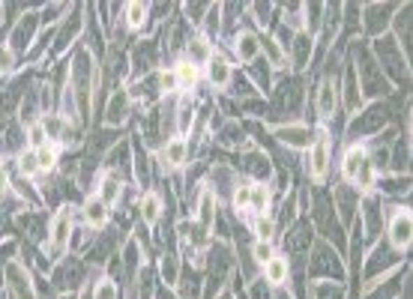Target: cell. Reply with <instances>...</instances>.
I'll list each match as a JSON object with an SVG mask.
<instances>
[{
    "instance_id": "cell-1",
    "label": "cell",
    "mask_w": 413,
    "mask_h": 299,
    "mask_svg": "<svg viewBox=\"0 0 413 299\" xmlns=\"http://www.w3.org/2000/svg\"><path fill=\"white\" fill-rule=\"evenodd\" d=\"M347 57H351L354 69H356V78H359V90H363V99L365 102H380V96H386L389 90V81L384 78L377 60L372 57V48L368 42H347Z\"/></svg>"
},
{
    "instance_id": "cell-2",
    "label": "cell",
    "mask_w": 413,
    "mask_h": 299,
    "mask_svg": "<svg viewBox=\"0 0 413 299\" xmlns=\"http://www.w3.org/2000/svg\"><path fill=\"white\" fill-rule=\"evenodd\" d=\"M368 48H372V57L377 60L380 72H384V78L389 81V87L393 84H398V87H405V84L410 81V57L401 51V45L393 39V34H384L368 42Z\"/></svg>"
},
{
    "instance_id": "cell-3",
    "label": "cell",
    "mask_w": 413,
    "mask_h": 299,
    "mask_svg": "<svg viewBox=\"0 0 413 299\" xmlns=\"http://www.w3.org/2000/svg\"><path fill=\"white\" fill-rule=\"evenodd\" d=\"M389 120H393V108H389L386 102H368L354 117H347L345 132L351 141L365 144V141H372V138H377L384 129H389Z\"/></svg>"
},
{
    "instance_id": "cell-4",
    "label": "cell",
    "mask_w": 413,
    "mask_h": 299,
    "mask_svg": "<svg viewBox=\"0 0 413 299\" xmlns=\"http://www.w3.org/2000/svg\"><path fill=\"white\" fill-rule=\"evenodd\" d=\"M305 275H309V282H345V261L342 254L326 240H314L312 242V251H309V263H305Z\"/></svg>"
},
{
    "instance_id": "cell-5",
    "label": "cell",
    "mask_w": 413,
    "mask_h": 299,
    "mask_svg": "<svg viewBox=\"0 0 413 299\" xmlns=\"http://www.w3.org/2000/svg\"><path fill=\"white\" fill-rule=\"evenodd\" d=\"M333 168V132L326 126H314V141L305 150V174H309V183L326 186V177H330Z\"/></svg>"
},
{
    "instance_id": "cell-6",
    "label": "cell",
    "mask_w": 413,
    "mask_h": 299,
    "mask_svg": "<svg viewBox=\"0 0 413 299\" xmlns=\"http://www.w3.org/2000/svg\"><path fill=\"white\" fill-rule=\"evenodd\" d=\"M273 93V108L288 117V123L294 120L296 114H303V105H305V78L303 75H288L275 84Z\"/></svg>"
},
{
    "instance_id": "cell-7",
    "label": "cell",
    "mask_w": 413,
    "mask_h": 299,
    "mask_svg": "<svg viewBox=\"0 0 413 299\" xmlns=\"http://www.w3.org/2000/svg\"><path fill=\"white\" fill-rule=\"evenodd\" d=\"M359 224H363V245H375L384 233L386 224V210H384V198L372 191V195H363L359 200Z\"/></svg>"
},
{
    "instance_id": "cell-8",
    "label": "cell",
    "mask_w": 413,
    "mask_h": 299,
    "mask_svg": "<svg viewBox=\"0 0 413 299\" xmlns=\"http://www.w3.org/2000/svg\"><path fill=\"white\" fill-rule=\"evenodd\" d=\"M312 108L317 114V120L330 123L335 120V114H342V96H338V75H321L314 87Z\"/></svg>"
},
{
    "instance_id": "cell-9",
    "label": "cell",
    "mask_w": 413,
    "mask_h": 299,
    "mask_svg": "<svg viewBox=\"0 0 413 299\" xmlns=\"http://www.w3.org/2000/svg\"><path fill=\"white\" fill-rule=\"evenodd\" d=\"M72 231H75V216H72L69 204H63L48 221V251H51V258H60V254L69 249Z\"/></svg>"
},
{
    "instance_id": "cell-10",
    "label": "cell",
    "mask_w": 413,
    "mask_h": 299,
    "mask_svg": "<svg viewBox=\"0 0 413 299\" xmlns=\"http://www.w3.org/2000/svg\"><path fill=\"white\" fill-rule=\"evenodd\" d=\"M312 242H314V228H312L309 212H303L300 219H294L288 228H284V251H288L291 258H305V254L312 251Z\"/></svg>"
},
{
    "instance_id": "cell-11",
    "label": "cell",
    "mask_w": 413,
    "mask_h": 299,
    "mask_svg": "<svg viewBox=\"0 0 413 299\" xmlns=\"http://www.w3.org/2000/svg\"><path fill=\"white\" fill-rule=\"evenodd\" d=\"M410 240H413V216L405 204H398L386 216V242L393 245L396 251L405 254L410 249Z\"/></svg>"
},
{
    "instance_id": "cell-12",
    "label": "cell",
    "mask_w": 413,
    "mask_h": 299,
    "mask_svg": "<svg viewBox=\"0 0 413 299\" xmlns=\"http://www.w3.org/2000/svg\"><path fill=\"white\" fill-rule=\"evenodd\" d=\"M398 6L401 3H363V27H359V34H365L368 39L389 34V24H393Z\"/></svg>"
},
{
    "instance_id": "cell-13",
    "label": "cell",
    "mask_w": 413,
    "mask_h": 299,
    "mask_svg": "<svg viewBox=\"0 0 413 299\" xmlns=\"http://www.w3.org/2000/svg\"><path fill=\"white\" fill-rule=\"evenodd\" d=\"M270 135L279 141L282 147L288 150H309V144L314 141V126L309 123H300V120H291V123H275L270 126Z\"/></svg>"
},
{
    "instance_id": "cell-14",
    "label": "cell",
    "mask_w": 413,
    "mask_h": 299,
    "mask_svg": "<svg viewBox=\"0 0 413 299\" xmlns=\"http://www.w3.org/2000/svg\"><path fill=\"white\" fill-rule=\"evenodd\" d=\"M396 263H401V251H396L389 242L377 240L375 251L368 254V261H365V279H368V284H375L377 279H384V275L393 270Z\"/></svg>"
},
{
    "instance_id": "cell-15",
    "label": "cell",
    "mask_w": 413,
    "mask_h": 299,
    "mask_svg": "<svg viewBox=\"0 0 413 299\" xmlns=\"http://www.w3.org/2000/svg\"><path fill=\"white\" fill-rule=\"evenodd\" d=\"M333 210H335V219L342 228H351L354 219H356V210H359V200H363V195L354 189V186H347V183H338L333 189Z\"/></svg>"
},
{
    "instance_id": "cell-16",
    "label": "cell",
    "mask_w": 413,
    "mask_h": 299,
    "mask_svg": "<svg viewBox=\"0 0 413 299\" xmlns=\"http://www.w3.org/2000/svg\"><path fill=\"white\" fill-rule=\"evenodd\" d=\"M159 162H162L165 170L186 168V162H189V138H183V135L168 138V141L162 144V150H159Z\"/></svg>"
},
{
    "instance_id": "cell-17",
    "label": "cell",
    "mask_w": 413,
    "mask_h": 299,
    "mask_svg": "<svg viewBox=\"0 0 413 299\" xmlns=\"http://www.w3.org/2000/svg\"><path fill=\"white\" fill-rule=\"evenodd\" d=\"M314 57V39L309 34H296L291 48H288V69H294L296 75H303L305 69L312 66Z\"/></svg>"
},
{
    "instance_id": "cell-18",
    "label": "cell",
    "mask_w": 413,
    "mask_h": 299,
    "mask_svg": "<svg viewBox=\"0 0 413 299\" xmlns=\"http://www.w3.org/2000/svg\"><path fill=\"white\" fill-rule=\"evenodd\" d=\"M129 114H132L129 90L117 87L108 96V102H105V126H123L126 120H129Z\"/></svg>"
},
{
    "instance_id": "cell-19",
    "label": "cell",
    "mask_w": 413,
    "mask_h": 299,
    "mask_svg": "<svg viewBox=\"0 0 413 299\" xmlns=\"http://www.w3.org/2000/svg\"><path fill=\"white\" fill-rule=\"evenodd\" d=\"M216 219H219L216 195L210 191V186H201V191H198V207H195V224L207 233L210 228H216Z\"/></svg>"
},
{
    "instance_id": "cell-20",
    "label": "cell",
    "mask_w": 413,
    "mask_h": 299,
    "mask_svg": "<svg viewBox=\"0 0 413 299\" xmlns=\"http://www.w3.org/2000/svg\"><path fill=\"white\" fill-rule=\"evenodd\" d=\"M216 57V42L198 34L186 42V63H192L195 69H207V63Z\"/></svg>"
},
{
    "instance_id": "cell-21",
    "label": "cell",
    "mask_w": 413,
    "mask_h": 299,
    "mask_svg": "<svg viewBox=\"0 0 413 299\" xmlns=\"http://www.w3.org/2000/svg\"><path fill=\"white\" fill-rule=\"evenodd\" d=\"M36 27H39V15H34V13L21 15V21L13 30V36H9V48H13V54H21V51L30 48V42H34V36H36Z\"/></svg>"
},
{
    "instance_id": "cell-22",
    "label": "cell",
    "mask_w": 413,
    "mask_h": 299,
    "mask_svg": "<svg viewBox=\"0 0 413 299\" xmlns=\"http://www.w3.org/2000/svg\"><path fill=\"white\" fill-rule=\"evenodd\" d=\"M204 78H207V84H210V87H213V90H228L231 78H234V63H231L228 57L216 54L213 60L207 63V69H204Z\"/></svg>"
},
{
    "instance_id": "cell-23",
    "label": "cell",
    "mask_w": 413,
    "mask_h": 299,
    "mask_svg": "<svg viewBox=\"0 0 413 299\" xmlns=\"http://www.w3.org/2000/svg\"><path fill=\"white\" fill-rule=\"evenodd\" d=\"M231 42H234V57L240 63H246V66L261 57V42L255 30H240V34L231 36Z\"/></svg>"
},
{
    "instance_id": "cell-24",
    "label": "cell",
    "mask_w": 413,
    "mask_h": 299,
    "mask_svg": "<svg viewBox=\"0 0 413 299\" xmlns=\"http://www.w3.org/2000/svg\"><path fill=\"white\" fill-rule=\"evenodd\" d=\"M261 279L267 282L270 287L291 284V261L284 258V254H275V258H270L267 263L261 266Z\"/></svg>"
},
{
    "instance_id": "cell-25",
    "label": "cell",
    "mask_w": 413,
    "mask_h": 299,
    "mask_svg": "<svg viewBox=\"0 0 413 299\" xmlns=\"http://www.w3.org/2000/svg\"><path fill=\"white\" fill-rule=\"evenodd\" d=\"M363 162H365V144L351 141V144L345 147V153H342V165H338V170H342V183L351 186Z\"/></svg>"
},
{
    "instance_id": "cell-26",
    "label": "cell",
    "mask_w": 413,
    "mask_h": 299,
    "mask_svg": "<svg viewBox=\"0 0 413 299\" xmlns=\"http://www.w3.org/2000/svg\"><path fill=\"white\" fill-rule=\"evenodd\" d=\"M96 198H99L108 210L117 207L120 200H123V180H120L117 174H111V170H108V174H102V177L96 180Z\"/></svg>"
},
{
    "instance_id": "cell-27",
    "label": "cell",
    "mask_w": 413,
    "mask_h": 299,
    "mask_svg": "<svg viewBox=\"0 0 413 299\" xmlns=\"http://www.w3.org/2000/svg\"><path fill=\"white\" fill-rule=\"evenodd\" d=\"M258 42H261V57L270 63V69L273 72H284V66H288V57H284V51L279 48V42L273 39L270 30L258 34Z\"/></svg>"
},
{
    "instance_id": "cell-28",
    "label": "cell",
    "mask_w": 413,
    "mask_h": 299,
    "mask_svg": "<svg viewBox=\"0 0 413 299\" xmlns=\"http://www.w3.org/2000/svg\"><path fill=\"white\" fill-rule=\"evenodd\" d=\"M6 282L15 291L18 299H36L34 296V284H30V275H27V270L21 263H15V261L6 263Z\"/></svg>"
},
{
    "instance_id": "cell-29",
    "label": "cell",
    "mask_w": 413,
    "mask_h": 299,
    "mask_svg": "<svg viewBox=\"0 0 413 299\" xmlns=\"http://www.w3.org/2000/svg\"><path fill=\"white\" fill-rule=\"evenodd\" d=\"M375 191L380 198H386V195H407V191H410V174H384V177H377Z\"/></svg>"
},
{
    "instance_id": "cell-30",
    "label": "cell",
    "mask_w": 413,
    "mask_h": 299,
    "mask_svg": "<svg viewBox=\"0 0 413 299\" xmlns=\"http://www.w3.org/2000/svg\"><path fill=\"white\" fill-rule=\"evenodd\" d=\"M81 216H84V221H87L93 231H96V228H105V224H108L111 210L105 207L96 195H93V198H87V200L81 204Z\"/></svg>"
},
{
    "instance_id": "cell-31",
    "label": "cell",
    "mask_w": 413,
    "mask_h": 299,
    "mask_svg": "<svg viewBox=\"0 0 413 299\" xmlns=\"http://www.w3.org/2000/svg\"><path fill=\"white\" fill-rule=\"evenodd\" d=\"M138 212H141V221L153 228V224L159 221V216H162V195L153 189H147L141 195V200H138Z\"/></svg>"
},
{
    "instance_id": "cell-32",
    "label": "cell",
    "mask_w": 413,
    "mask_h": 299,
    "mask_svg": "<svg viewBox=\"0 0 413 299\" xmlns=\"http://www.w3.org/2000/svg\"><path fill=\"white\" fill-rule=\"evenodd\" d=\"M174 69V78H177V93L180 96H186V93H192L198 87V81H201V69H195L192 63H186V60H180Z\"/></svg>"
},
{
    "instance_id": "cell-33",
    "label": "cell",
    "mask_w": 413,
    "mask_h": 299,
    "mask_svg": "<svg viewBox=\"0 0 413 299\" xmlns=\"http://www.w3.org/2000/svg\"><path fill=\"white\" fill-rule=\"evenodd\" d=\"M270 204H273V186L270 183H252L249 186V212L263 216V212H270Z\"/></svg>"
},
{
    "instance_id": "cell-34",
    "label": "cell",
    "mask_w": 413,
    "mask_h": 299,
    "mask_svg": "<svg viewBox=\"0 0 413 299\" xmlns=\"http://www.w3.org/2000/svg\"><path fill=\"white\" fill-rule=\"evenodd\" d=\"M216 144L222 147H246V132H242V126L237 120H225L219 126V132H216Z\"/></svg>"
},
{
    "instance_id": "cell-35",
    "label": "cell",
    "mask_w": 413,
    "mask_h": 299,
    "mask_svg": "<svg viewBox=\"0 0 413 299\" xmlns=\"http://www.w3.org/2000/svg\"><path fill=\"white\" fill-rule=\"evenodd\" d=\"M150 21V6L147 3H138V0H132V3L123 6V24L129 30H144V24Z\"/></svg>"
},
{
    "instance_id": "cell-36",
    "label": "cell",
    "mask_w": 413,
    "mask_h": 299,
    "mask_svg": "<svg viewBox=\"0 0 413 299\" xmlns=\"http://www.w3.org/2000/svg\"><path fill=\"white\" fill-rule=\"evenodd\" d=\"M84 279V263L81 261H66V263H60L57 266V272H55V282L60 287H78V282Z\"/></svg>"
},
{
    "instance_id": "cell-37",
    "label": "cell",
    "mask_w": 413,
    "mask_h": 299,
    "mask_svg": "<svg viewBox=\"0 0 413 299\" xmlns=\"http://www.w3.org/2000/svg\"><path fill=\"white\" fill-rule=\"evenodd\" d=\"M398 282L401 279H389V275H386V282L377 279L375 284L365 287V296L363 299H398V293H401V284Z\"/></svg>"
},
{
    "instance_id": "cell-38",
    "label": "cell",
    "mask_w": 413,
    "mask_h": 299,
    "mask_svg": "<svg viewBox=\"0 0 413 299\" xmlns=\"http://www.w3.org/2000/svg\"><path fill=\"white\" fill-rule=\"evenodd\" d=\"M34 153H36V162H39V174H55L57 165H60V147L45 144V147L34 150Z\"/></svg>"
},
{
    "instance_id": "cell-39",
    "label": "cell",
    "mask_w": 413,
    "mask_h": 299,
    "mask_svg": "<svg viewBox=\"0 0 413 299\" xmlns=\"http://www.w3.org/2000/svg\"><path fill=\"white\" fill-rule=\"evenodd\" d=\"M309 299H345V287L338 282H312Z\"/></svg>"
},
{
    "instance_id": "cell-40",
    "label": "cell",
    "mask_w": 413,
    "mask_h": 299,
    "mask_svg": "<svg viewBox=\"0 0 413 299\" xmlns=\"http://www.w3.org/2000/svg\"><path fill=\"white\" fill-rule=\"evenodd\" d=\"M81 24H84V21L78 18V9H75V18H72V15H69V18H66V24H63V27H60V34H57V45H55V54H60V51H63V48H66V45H69V42H72V39H75V36H78V30H81Z\"/></svg>"
},
{
    "instance_id": "cell-41",
    "label": "cell",
    "mask_w": 413,
    "mask_h": 299,
    "mask_svg": "<svg viewBox=\"0 0 413 299\" xmlns=\"http://www.w3.org/2000/svg\"><path fill=\"white\" fill-rule=\"evenodd\" d=\"M15 170L21 177H27V180H34L39 174V162H36V153L34 150H24L18 159H15Z\"/></svg>"
},
{
    "instance_id": "cell-42",
    "label": "cell",
    "mask_w": 413,
    "mask_h": 299,
    "mask_svg": "<svg viewBox=\"0 0 413 299\" xmlns=\"http://www.w3.org/2000/svg\"><path fill=\"white\" fill-rule=\"evenodd\" d=\"M24 138H27V150H39V147L48 144V135H45V129H42L39 120L24 126Z\"/></svg>"
},
{
    "instance_id": "cell-43",
    "label": "cell",
    "mask_w": 413,
    "mask_h": 299,
    "mask_svg": "<svg viewBox=\"0 0 413 299\" xmlns=\"http://www.w3.org/2000/svg\"><path fill=\"white\" fill-rule=\"evenodd\" d=\"M90 299H120V287H117V282H114V279H99L96 284H93Z\"/></svg>"
},
{
    "instance_id": "cell-44",
    "label": "cell",
    "mask_w": 413,
    "mask_h": 299,
    "mask_svg": "<svg viewBox=\"0 0 413 299\" xmlns=\"http://www.w3.org/2000/svg\"><path fill=\"white\" fill-rule=\"evenodd\" d=\"M252 228H255V237H258V240H270V242H273V237H275V219L270 216V212H263V216H255Z\"/></svg>"
},
{
    "instance_id": "cell-45",
    "label": "cell",
    "mask_w": 413,
    "mask_h": 299,
    "mask_svg": "<svg viewBox=\"0 0 413 299\" xmlns=\"http://www.w3.org/2000/svg\"><path fill=\"white\" fill-rule=\"evenodd\" d=\"M249 9H252V13H255L258 27H263V30H267V27H273V24H275V21H273L270 15H273V13H279L282 6H275V3H252Z\"/></svg>"
},
{
    "instance_id": "cell-46",
    "label": "cell",
    "mask_w": 413,
    "mask_h": 299,
    "mask_svg": "<svg viewBox=\"0 0 413 299\" xmlns=\"http://www.w3.org/2000/svg\"><path fill=\"white\" fill-rule=\"evenodd\" d=\"M249 186H252V180H240L234 195H231V207L237 212H249Z\"/></svg>"
},
{
    "instance_id": "cell-47",
    "label": "cell",
    "mask_w": 413,
    "mask_h": 299,
    "mask_svg": "<svg viewBox=\"0 0 413 299\" xmlns=\"http://www.w3.org/2000/svg\"><path fill=\"white\" fill-rule=\"evenodd\" d=\"M270 258H275V245L270 240H255V245H252V261H255L258 266H263Z\"/></svg>"
},
{
    "instance_id": "cell-48",
    "label": "cell",
    "mask_w": 413,
    "mask_h": 299,
    "mask_svg": "<svg viewBox=\"0 0 413 299\" xmlns=\"http://www.w3.org/2000/svg\"><path fill=\"white\" fill-rule=\"evenodd\" d=\"M180 291V299H198V293H201V279L195 272H186L183 275V284L177 287Z\"/></svg>"
},
{
    "instance_id": "cell-49",
    "label": "cell",
    "mask_w": 413,
    "mask_h": 299,
    "mask_svg": "<svg viewBox=\"0 0 413 299\" xmlns=\"http://www.w3.org/2000/svg\"><path fill=\"white\" fill-rule=\"evenodd\" d=\"M210 6H213V3H186L183 6V13L189 15L186 21H189V24H195V27H201V24H204V18H207V13H210Z\"/></svg>"
},
{
    "instance_id": "cell-50",
    "label": "cell",
    "mask_w": 413,
    "mask_h": 299,
    "mask_svg": "<svg viewBox=\"0 0 413 299\" xmlns=\"http://www.w3.org/2000/svg\"><path fill=\"white\" fill-rule=\"evenodd\" d=\"M162 275L168 284H177V254H162Z\"/></svg>"
},
{
    "instance_id": "cell-51",
    "label": "cell",
    "mask_w": 413,
    "mask_h": 299,
    "mask_svg": "<svg viewBox=\"0 0 413 299\" xmlns=\"http://www.w3.org/2000/svg\"><path fill=\"white\" fill-rule=\"evenodd\" d=\"M249 296H252V299H275V296H273V287L263 282V279H258L255 284L249 287Z\"/></svg>"
},
{
    "instance_id": "cell-52",
    "label": "cell",
    "mask_w": 413,
    "mask_h": 299,
    "mask_svg": "<svg viewBox=\"0 0 413 299\" xmlns=\"http://www.w3.org/2000/svg\"><path fill=\"white\" fill-rule=\"evenodd\" d=\"M15 69V54L9 45H0V72H13Z\"/></svg>"
},
{
    "instance_id": "cell-53",
    "label": "cell",
    "mask_w": 413,
    "mask_h": 299,
    "mask_svg": "<svg viewBox=\"0 0 413 299\" xmlns=\"http://www.w3.org/2000/svg\"><path fill=\"white\" fill-rule=\"evenodd\" d=\"M66 3H51V6H45V9H42V21H45V24H48V21H57V15L60 13H66Z\"/></svg>"
},
{
    "instance_id": "cell-54",
    "label": "cell",
    "mask_w": 413,
    "mask_h": 299,
    "mask_svg": "<svg viewBox=\"0 0 413 299\" xmlns=\"http://www.w3.org/2000/svg\"><path fill=\"white\" fill-rule=\"evenodd\" d=\"M6 189H9V177H6V168H3V162H0V200H3Z\"/></svg>"
},
{
    "instance_id": "cell-55",
    "label": "cell",
    "mask_w": 413,
    "mask_h": 299,
    "mask_svg": "<svg viewBox=\"0 0 413 299\" xmlns=\"http://www.w3.org/2000/svg\"><path fill=\"white\" fill-rule=\"evenodd\" d=\"M60 299H78V296H75V293H63Z\"/></svg>"
},
{
    "instance_id": "cell-56",
    "label": "cell",
    "mask_w": 413,
    "mask_h": 299,
    "mask_svg": "<svg viewBox=\"0 0 413 299\" xmlns=\"http://www.w3.org/2000/svg\"><path fill=\"white\" fill-rule=\"evenodd\" d=\"M275 299H291V296H288V293H279V296H275Z\"/></svg>"
},
{
    "instance_id": "cell-57",
    "label": "cell",
    "mask_w": 413,
    "mask_h": 299,
    "mask_svg": "<svg viewBox=\"0 0 413 299\" xmlns=\"http://www.w3.org/2000/svg\"><path fill=\"white\" fill-rule=\"evenodd\" d=\"M0 15H3V6H0ZM0 21H3V18H0Z\"/></svg>"
},
{
    "instance_id": "cell-58",
    "label": "cell",
    "mask_w": 413,
    "mask_h": 299,
    "mask_svg": "<svg viewBox=\"0 0 413 299\" xmlns=\"http://www.w3.org/2000/svg\"><path fill=\"white\" fill-rule=\"evenodd\" d=\"M222 299H231V296H222Z\"/></svg>"
}]
</instances>
